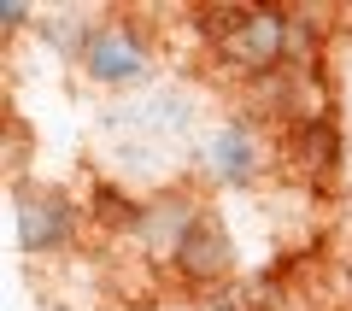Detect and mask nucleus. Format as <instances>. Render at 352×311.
Returning <instances> with one entry per match:
<instances>
[{"label": "nucleus", "instance_id": "1", "mask_svg": "<svg viewBox=\"0 0 352 311\" xmlns=\"http://www.w3.org/2000/svg\"><path fill=\"white\" fill-rule=\"evenodd\" d=\"M217 12V53L235 71L258 76L288 59V18L276 6H212Z\"/></svg>", "mask_w": 352, "mask_h": 311}, {"label": "nucleus", "instance_id": "2", "mask_svg": "<svg viewBox=\"0 0 352 311\" xmlns=\"http://www.w3.org/2000/svg\"><path fill=\"white\" fill-rule=\"evenodd\" d=\"M82 59H88V76H100V83H129V76L147 71V41H141L129 24H106V30L88 36Z\"/></svg>", "mask_w": 352, "mask_h": 311}, {"label": "nucleus", "instance_id": "3", "mask_svg": "<svg viewBox=\"0 0 352 311\" xmlns=\"http://www.w3.org/2000/svg\"><path fill=\"white\" fill-rule=\"evenodd\" d=\"M18 241L30 253H53L71 241V200L53 194V188H30L18 200Z\"/></svg>", "mask_w": 352, "mask_h": 311}, {"label": "nucleus", "instance_id": "4", "mask_svg": "<svg viewBox=\"0 0 352 311\" xmlns=\"http://www.w3.org/2000/svg\"><path fill=\"white\" fill-rule=\"evenodd\" d=\"M176 259H182V270H188L194 282H217V276L229 270V241H223V229H217L212 217H194V224L182 229V241H176Z\"/></svg>", "mask_w": 352, "mask_h": 311}, {"label": "nucleus", "instance_id": "5", "mask_svg": "<svg viewBox=\"0 0 352 311\" xmlns=\"http://www.w3.org/2000/svg\"><path fill=\"white\" fill-rule=\"evenodd\" d=\"M212 164L241 182V176L258 164V159H252V136H247V129H223V136H217V159H212Z\"/></svg>", "mask_w": 352, "mask_h": 311}, {"label": "nucleus", "instance_id": "6", "mask_svg": "<svg viewBox=\"0 0 352 311\" xmlns=\"http://www.w3.org/2000/svg\"><path fill=\"white\" fill-rule=\"evenodd\" d=\"M24 12H30V6H18V0H6V6H0V30H18V24H24Z\"/></svg>", "mask_w": 352, "mask_h": 311}]
</instances>
